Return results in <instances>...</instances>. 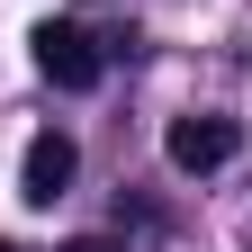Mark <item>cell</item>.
I'll use <instances>...</instances> for the list:
<instances>
[{"instance_id": "cell-1", "label": "cell", "mask_w": 252, "mask_h": 252, "mask_svg": "<svg viewBox=\"0 0 252 252\" xmlns=\"http://www.w3.org/2000/svg\"><path fill=\"white\" fill-rule=\"evenodd\" d=\"M27 45H36V72H45L54 90H99V72H108L99 36H90V27H72V18H45Z\"/></svg>"}, {"instance_id": "cell-2", "label": "cell", "mask_w": 252, "mask_h": 252, "mask_svg": "<svg viewBox=\"0 0 252 252\" xmlns=\"http://www.w3.org/2000/svg\"><path fill=\"white\" fill-rule=\"evenodd\" d=\"M162 153H171V171H225L234 153H243V117H216V108H198V117H171Z\"/></svg>"}, {"instance_id": "cell-3", "label": "cell", "mask_w": 252, "mask_h": 252, "mask_svg": "<svg viewBox=\"0 0 252 252\" xmlns=\"http://www.w3.org/2000/svg\"><path fill=\"white\" fill-rule=\"evenodd\" d=\"M72 171H81L72 135H36V144H27V162H18V198H27V207H54L63 189H72Z\"/></svg>"}, {"instance_id": "cell-4", "label": "cell", "mask_w": 252, "mask_h": 252, "mask_svg": "<svg viewBox=\"0 0 252 252\" xmlns=\"http://www.w3.org/2000/svg\"><path fill=\"white\" fill-rule=\"evenodd\" d=\"M63 252H126V243H117V234H72Z\"/></svg>"}, {"instance_id": "cell-5", "label": "cell", "mask_w": 252, "mask_h": 252, "mask_svg": "<svg viewBox=\"0 0 252 252\" xmlns=\"http://www.w3.org/2000/svg\"><path fill=\"white\" fill-rule=\"evenodd\" d=\"M0 252H18V243H0Z\"/></svg>"}]
</instances>
